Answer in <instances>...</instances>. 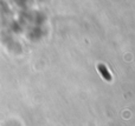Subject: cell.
Masks as SVG:
<instances>
[{
	"mask_svg": "<svg viewBox=\"0 0 135 126\" xmlns=\"http://www.w3.org/2000/svg\"><path fill=\"white\" fill-rule=\"evenodd\" d=\"M97 68H98V71H100V74L103 77V79L107 80V81H112L113 77H112V74H110L109 70L107 68V66L103 65V64H98Z\"/></svg>",
	"mask_w": 135,
	"mask_h": 126,
	"instance_id": "cell-1",
	"label": "cell"
}]
</instances>
